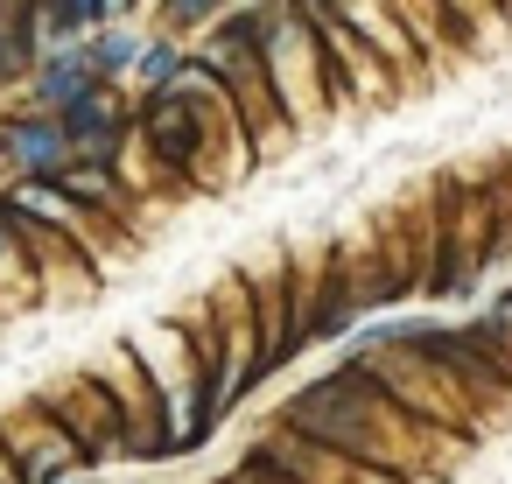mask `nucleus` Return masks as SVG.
Masks as SVG:
<instances>
[{"label": "nucleus", "instance_id": "4", "mask_svg": "<svg viewBox=\"0 0 512 484\" xmlns=\"http://www.w3.org/2000/svg\"><path fill=\"white\" fill-rule=\"evenodd\" d=\"M204 309H211V330H218V372H211V414L232 421L253 386L267 379V358H260V302H253V281L232 267L204 288Z\"/></svg>", "mask_w": 512, "mask_h": 484}, {"label": "nucleus", "instance_id": "1", "mask_svg": "<svg viewBox=\"0 0 512 484\" xmlns=\"http://www.w3.org/2000/svg\"><path fill=\"white\" fill-rule=\"evenodd\" d=\"M267 421L288 428V435H302V442H323V449H337V456H351V463L407 470V477H421V484H435V477L456 463V456H449V435L407 421V414L365 379V365H351V358H337L330 372H316V379H302L295 393H281Z\"/></svg>", "mask_w": 512, "mask_h": 484}, {"label": "nucleus", "instance_id": "9", "mask_svg": "<svg viewBox=\"0 0 512 484\" xmlns=\"http://www.w3.org/2000/svg\"><path fill=\"white\" fill-rule=\"evenodd\" d=\"M64 134H71V155L78 162H120L127 134H134V92L127 85H92L78 106L57 113Z\"/></svg>", "mask_w": 512, "mask_h": 484}, {"label": "nucleus", "instance_id": "14", "mask_svg": "<svg viewBox=\"0 0 512 484\" xmlns=\"http://www.w3.org/2000/svg\"><path fill=\"white\" fill-rule=\"evenodd\" d=\"M183 64H190V36L148 29L141 64H134V85H127V92H162V85H176V71H183Z\"/></svg>", "mask_w": 512, "mask_h": 484}, {"label": "nucleus", "instance_id": "2", "mask_svg": "<svg viewBox=\"0 0 512 484\" xmlns=\"http://www.w3.org/2000/svg\"><path fill=\"white\" fill-rule=\"evenodd\" d=\"M127 344H134V358H141V372H148V386H155L169 463H176V456H197L225 421L211 414V372H204V358H197L183 316H148L141 330H127Z\"/></svg>", "mask_w": 512, "mask_h": 484}, {"label": "nucleus", "instance_id": "12", "mask_svg": "<svg viewBox=\"0 0 512 484\" xmlns=\"http://www.w3.org/2000/svg\"><path fill=\"white\" fill-rule=\"evenodd\" d=\"M43 57L50 50L36 36V8H0V92H22Z\"/></svg>", "mask_w": 512, "mask_h": 484}, {"label": "nucleus", "instance_id": "18", "mask_svg": "<svg viewBox=\"0 0 512 484\" xmlns=\"http://www.w3.org/2000/svg\"><path fill=\"white\" fill-rule=\"evenodd\" d=\"M57 484H92V470H78V477H57Z\"/></svg>", "mask_w": 512, "mask_h": 484}, {"label": "nucleus", "instance_id": "5", "mask_svg": "<svg viewBox=\"0 0 512 484\" xmlns=\"http://www.w3.org/2000/svg\"><path fill=\"white\" fill-rule=\"evenodd\" d=\"M85 372L99 379V393H106V400H113V414H120V463H127V470L169 463V449H162V407H155V386H148V372H141L134 344H127V337H120V344H106Z\"/></svg>", "mask_w": 512, "mask_h": 484}, {"label": "nucleus", "instance_id": "13", "mask_svg": "<svg viewBox=\"0 0 512 484\" xmlns=\"http://www.w3.org/2000/svg\"><path fill=\"white\" fill-rule=\"evenodd\" d=\"M78 43H85V57H92V71H99V85H134V64H141L148 29H141V22H106V29L78 36Z\"/></svg>", "mask_w": 512, "mask_h": 484}, {"label": "nucleus", "instance_id": "8", "mask_svg": "<svg viewBox=\"0 0 512 484\" xmlns=\"http://www.w3.org/2000/svg\"><path fill=\"white\" fill-rule=\"evenodd\" d=\"M78 155H71V134L57 113H36V106H0V183L15 176H64Z\"/></svg>", "mask_w": 512, "mask_h": 484}, {"label": "nucleus", "instance_id": "17", "mask_svg": "<svg viewBox=\"0 0 512 484\" xmlns=\"http://www.w3.org/2000/svg\"><path fill=\"white\" fill-rule=\"evenodd\" d=\"M0 484H22V470H15V456L0 449Z\"/></svg>", "mask_w": 512, "mask_h": 484}, {"label": "nucleus", "instance_id": "3", "mask_svg": "<svg viewBox=\"0 0 512 484\" xmlns=\"http://www.w3.org/2000/svg\"><path fill=\"white\" fill-rule=\"evenodd\" d=\"M260 64L267 85L295 127V141H316L337 120V92H330V64H323V36L302 15V0H260Z\"/></svg>", "mask_w": 512, "mask_h": 484}, {"label": "nucleus", "instance_id": "19", "mask_svg": "<svg viewBox=\"0 0 512 484\" xmlns=\"http://www.w3.org/2000/svg\"><path fill=\"white\" fill-rule=\"evenodd\" d=\"M0 8H36V0H0Z\"/></svg>", "mask_w": 512, "mask_h": 484}, {"label": "nucleus", "instance_id": "11", "mask_svg": "<svg viewBox=\"0 0 512 484\" xmlns=\"http://www.w3.org/2000/svg\"><path fill=\"white\" fill-rule=\"evenodd\" d=\"M29 309H43L36 260H29V246H22V225H15V211L0 204V316H29Z\"/></svg>", "mask_w": 512, "mask_h": 484}, {"label": "nucleus", "instance_id": "15", "mask_svg": "<svg viewBox=\"0 0 512 484\" xmlns=\"http://www.w3.org/2000/svg\"><path fill=\"white\" fill-rule=\"evenodd\" d=\"M232 8H239V0H155L148 15H155V29H169V36H190V43H197V36H204V29H218Z\"/></svg>", "mask_w": 512, "mask_h": 484}, {"label": "nucleus", "instance_id": "10", "mask_svg": "<svg viewBox=\"0 0 512 484\" xmlns=\"http://www.w3.org/2000/svg\"><path fill=\"white\" fill-rule=\"evenodd\" d=\"M99 85V71H92V57H85V43H64V50H50L36 71H29V85L15 92V106H36V113H64V106H78L85 92Z\"/></svg>", "mask_w": 512, "mask_h": 484}, {"label": "nucleus", "instance_id": "20", "mask_svg": "<svg viewBox=\"0 0 512 484\" xmlns=\"http://www.w3.org/2000/svg\"><path fill=\"white\" fill-rule=\"evenodd\" d=\"M148 8H155V0H148Z\"/></svg>", "mask_w": 512, "mask_h": 484}, {"label": "nucleus", "instance_id": "6", "mask_svg": "<svg viewBox=\"0 0 512 484\" xmlns=\"http://www.w3.org/2000/svg\"><path fill=\"white\" fill-rule=\"evenodd\" d=\"M0 449L15 456L22 484H57V477L92 470V456L78 449V435H71L36 393H15L8 407H0Z\"/></svg>", "mask_w": 512, "mask_h": 484}, {"label": "nucleus", "instance_id": "7", "mask_svg": "<svg viewBox=\"0 0 512 484\" xmlns=\"http://www.w3.org/2000/svg\"><path fill=\"white\" fill-rule=\"evenodd\" d=\"M71 435H78V449L92 456V470H106V463H120V414H113V400L99 393V379L78 365V372H64V379H43V386H29Z\"/></svg>", "mask_w": 512, "mask_h": 484}, {"label": "nucleus", "instance_id": "16", "mask_svg": "<svg viewBox=\"0 0 512 484\" xmlns=\"http://www.w3.org/2000/svg\"><path fill=\"white\" fill-rule=\"evenodd\" d=\"M50 8H57V22H64L71 43L92 36V29H106V0H50Z\"/></svg>", "mask_w": 512, "mask_h": 484}]
</instances>
